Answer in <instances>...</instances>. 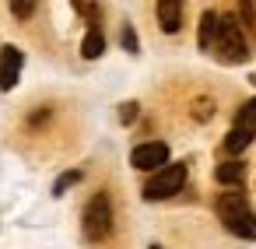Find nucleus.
Returning a JSON list of instances; mask_svg holds the SVG:
<instances>
[{
    "instance_id": "nucleus-1",
    "label": "nucleus",
    "mask_w": 256,
    "mask_h": 249,
    "mask_svg": "<svg viewBox=\"0 0 256 249\" xmlns=\"http://www.w3.org/2000/svg\"><path fill=\"white\" fill-rule=\"evenodd\" d=\"M214 214L224 224V232H232L235 238L256 242V210L249 204V196L242 190H228L214 200Z\"/></svg>"
},
{
    "instance_id": "nucleus-7",
    "label": "nucleus",
    "mask_w": 256,
    "mask_h": 249,
    "mask_svg": "<svg viewBox=\"0 0 256 249\" xmlns=\"http://www.w3.org/2000/svg\"><path fill=\"white\" fill-rule=\"evenodd\" d=\"M22 67H25V53L14 42H8L4 50H0V92H14L18 88Z\"/></svg>"
},
{
    "instance_id": "nucleus-14",
    "label": "nucleus",
    "mask_w": 256,
    "mask_h": 249,
    "mask_svg": "<svg viewBox=\"0 0 256 249\" xmlns=\"http://www.w3.org/2000/svg\"><path fill=\"white\" fill-rule=\"evenodd\" d=\"M120 46H123L130 56H137V53H140V42H137V32H134V25H130V22L120 28Z\"/></svg>"
},
{
    "instance_id": "nucleus-13",
    "label": "nucleus",
    "mask_w": 256,
    "mask_h": 249,
    "mask_svg": "<svg viewBox=\"0 0 256 249\" xmlns=\"http://www.w3.org/2000/svg\"><path fill=\"white\" fill-rule=\"evenodd\" d=\"M81 179H84V172H81V168H70V172H64V176L53 182V196H64V193H67L70 186H78Z\"/></svg>"
},
{
    "instance_id": "nucleus-6",
    "label": "nucleus",
    "mask_w": 256,
    "mask_h": 249,
    "mask_svg": "<svg viewBox=\"0 0 256 249\" xmlns=\"http://www.w3.org/2000/svg\"><path fill=\"white\" fill-rule=\"evenodd\" d=\"M172 162V151H168V144L165 140H144V144H137L134 151H130V165L137 168V172H158V168H165Z\"/></svg>"
},
{
    "instance_id": "nucleus-15",
    "label": "nucleus",
    "mask_w": 256,
    "mask_h": 249,
    "mask_svg": "<svg viewBox=\"0 0 256 249\" xmlns=\"http://www.w3.org/2000/svg\"><path fill=\"white\" fill-rule=\"evenodd\" d=\"M137 116H140V102H134V98H130V102H123V106H120V123H123V126H130Z\"/></svg>"
},
{
    "instance_id": "nucleus-9",
    "label": "nucleus",
    "mask_w": 256,
    "mask_h": 249,
    "mask_svg": "<svg viewBox=\"0 0 256 249\" xmlns=\"http://www.w3.org/2000/svg\"><path fill=\"white\" fill-rule=\"evenodd\" d=\"M214 179H218L221 186H228V190H242V182H246V162H242V158L221 162V165L214 168Z\"/></svg>"
},
{
    "instance_id": "nucleus-11",
    "label": "nucleus",
    "mask_w": 256,
    "mask_h": 249,
    "mask_svg": "<svg viewBox=\"0 0 256 249\" xmlns=\"http://www.w3.org/2000/svg\"><path fill=\"white\" fill-rule=\"evenodd\" d=\"M102 53H106V36H102V28H88L84 39H81V56H84V60H98Z\"/></svg>"
},
{
    "instance_id": "nucleus-17",
    "label": "nucleus",
    "mask_w": 256,
    "mask_h": 249,
    "mask_svg": "<svg viewBox=\"0 0 256 249\" xmlns=\"http://www.w3.org/2000/svg\"><path fill=\"white\" fill-rule=\"evenodd\" d=\"M238 14H242L246 28H256V4H238Z\"/></svg>"
},
{
    "instance_id": "nucleus-18",
    "label": "nucleus",
    "mask_w": 256,
    "mask_h": 249,
    "mask_svg": "<svg viewBox=\"0 0 256 249\" xmlns=\"http://www.w3.org/2000/svg\"><path fill=\"white\" fill-rule=\"evenodd\" d=\"M46 120H50V106H42L36 116H28V126H39V123H46Z\"/></svg>"
},
{
    "instance_id": "nucleus-12",
    "label": "nucleus",
    "mask_w": 256,
    "mask_h": 249,
    "mask_svg": "<svg viewBox=\"0 0 256 249\" xmlns=\"http://www.w3.org/2000/svg\"><path fill=\"white\" fill-rule=\"evenodd\" d=\"M214 112H218V106H214V98H207V95H200V98H193V120L196 123H207V120H214Z\"/></svg>"
},
{
    "instance_id": "nucleus-2",
    "label": "nucleus",
    "mask_w": 256,
    "mask_h": 249,
    "mask_svg": "<svg viewBox=\"0 0 256 249\" xmlns=\"http://www.w3.org/2000/svg\"><path fill=\"white\" fill-rule=\"evenodd\" d=\"M210 53L221 60V64H246L252 53H249V39H246V32H242V25H238V18L235 14H221L218 18V36H214V46H210Z\"/></svg>"
},
{
    "instance_id": "nucleus-4",
    "label": "nucleus",
    "mask_w": 256,
    "mask_h": 249,
    "mask_svg": "<svg viewBox=\"0 0 256 249\" xmlns=\"http://www.w3.org/2000/svg\"><path fill=\"white\" fill-rule=\"evenodd\" d=\"M252 140H256V95L238 106V112H235V120H232V130L224 134V144H221V148H224V154L238 158Z\"/></svg>"
},
{
    "instance_id": "nucleus-19",
    "label": "nucleus",
    "mask_w": 256,
    "mask_h": 249,
    "mask_svg": "<svg viewBox=\"0 0 256 249\" xmlns=\"http://www.w3.org/2000/svg\"><path fill=\"white\" fill-rule=\"evenodd\" d=\"M148 249H165V246H158V242H151V246H148Z\"/></svg>"
},
{
    "instance_id": "nucleus-10",
    "label": "nucleus",
    "mask_w": 256,
    "mask_h": 249,
    "mask_svg": "<svg viewBox=\"0 0 256 249\" xmlns=\"http://www.w3.org/2000/svg\"><path fill=\"white\" fill-rule=\"evenodd\" d=\"M218 18H221V11H214V8H207V11L200 14V28H196V46H200V53H210L214 36H218Z\"/></svg>"
},
{
    "instance_id": "nucleus-20",
    "label": "nucleus",
    "mask_w": 256,
    "mask_h": 249,
    "mask_svg": "<svg viewBox=\"0 0 256 249\" xmlns=\"http://www.w3.org/2000/svg\"><path fill=\"white\" fill-rule=\"evenodd\" d=\"M249 84H256V74H249Z\"/></svg>"
},
{
    "instance_id": "nucleus-3",
    "label": "nucleus",
    "mask_w": 256,
    "mask_h": 249,
    "mask_svg": "<svg viewBox=\"0 0 256 249\" xmlns=\"http://www.w3.org/2000/svg\"><path fill=\"white\" fill-rule=\"evenodd\" d=\"M112 200H109V193L106 190H98V193H92V200L84 204V210H81V235L88 238V242H106L109 238V232H112Z\"/></svg>"
},
{
    "instance_id": "nucleus-8",
    "label": "nucleus",
    "mask_w": 256,
    "mask_h": 249,
    "mask_svg": "<svg viewBox=\"0 0 256 249\" xmlns=\"http://www.w3.org/2000/svg\"><path fill=\"white\" fill-rule=\"evenodd\" d=\"M182 4L179 0H158L154 4V18H158V28L165 32V36H176L179 28H182Z\"/></svg>"
},
{
    "instance_id": "nucleus-5",
    "label": "nucleus",
    "mask_w": 256,
    "mask_h": 249,
    "mask_svg": "<svg viewBox=\"0 0 256 249\" xmlns=\"http://www.w3.org/2000/svg\"><path fill=\"white\" fill-rule=\"evenodd\" d=\"M186 176H190V168L182 165V162H168L165 168H158L148 182H144V190H140V196L144 200H168V196H176V193H182V186H186Z\"/></svg>"
},
{
    "instance_id": "nucleus-16",
    "label": "nucleus",
    "mask_w": 256,
    "mask_h": 249,
    "mask_svg": "<svg viewBox=\"0 0 256 249\" xmlns=\"http://www.w3.org/2000/svg\"><path fill=\"white\" fill-rule=\"evenodd\" d=\"M36 11H39L36 4H11V14H14L18 22H28V18H32Z\"/></svg>"
}]
</instances>
